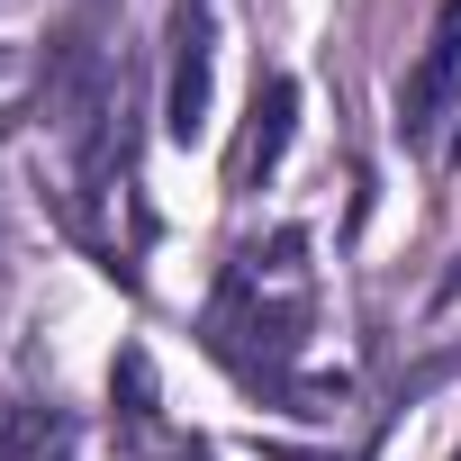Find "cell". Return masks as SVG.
<instances>
[{"instance_id":"1","label":"cell","mask_w":461,"mask_h":461,"mask_svg":"<svg viewBox=\"0 0 461 461\" xmlns=\"http://www.w3.org/2000/svg\"><path fill=\"white\" fill-rule=\"evenodd\" d=\"M290 127H299V82L263 73L254 109H245V136H236V154H226V190H263V172L290 154Z\"/></svg>"},{"instance_id":"2","label":"cell","mask_w":461,"mask_h":461,"mask_svg":"<svg viewBox=\"0 0 461 461\" xmlns=\"http://www.w3.org/2000/svg\"><path fill=\"white\" fill-rule=\"evenodd\" d=\"M163 127L190 145L208 127V0H181L172 19V82H163Z\"/></svg>"},{"instance_id":"3","label":"cell","mask_w":461,"mask_h":461,"mask_svg":"<svg viewBox=\"0 0 461 461\" xmlns=\"http://www.w3.org/2000/svg\"><path fill=\"white\" fill-rule=\"evenodd\" d=\"M452 64H461V19H443V37L425 46V64L398 82V127L425 145L434 127H443V109H452Z\"/></svg>"},{"instance_id":"4","label":"cell","mask_w":461,"mask_h":461,"mask_svg":"<svg viewBox=\"0 0 461 461\" xmlns=\"http://www.w3.org/2000/svg\"><path fill=\"white\" fill-rule=\"evenodd\" d=\"M109 389H127V407H118V416H127V425H145V416H154V371H145V353H127V362H118V380H109Z\"/></svg>"},{"instance_id":"5","label":"cell","mask_w":461,"mask_h":461,"mask_svg":"<svg viewBox=\"0 0 461 461\" xmlns=\"http://www.w3.org/2000/svg\"><path fill=\"white\" fill-rule=\"evenodd\" d=\"M272 461H326V452H272Z\"/></svg>"},{"instance_id":"6","label":"cell","mask_w":461,"mask_h":461,"mask_svg":"<svg viewBox=\"0 0 461 461\" xmlns=\"http://www.w3.org/2000/svg\"><path fill=\"white\" fill-rule=\"evenodd\" d=\"M181 461H217V452H199V443H190V452H181Z\"/></svg>"},{"instance_id":"7","label":"cell","mask_w":461,"mask_h":461,"mask_svg":"<svg viewBox=\"0 0 461 461\" xmlns=\"http://www.w3.org/2000/svg\"><path fill=\"white\" fill-rule=\"evenodd\" d=\"M452 461H461V452H452Z\"/></svg>"}]
</instances>
